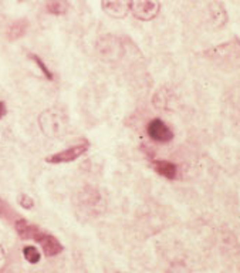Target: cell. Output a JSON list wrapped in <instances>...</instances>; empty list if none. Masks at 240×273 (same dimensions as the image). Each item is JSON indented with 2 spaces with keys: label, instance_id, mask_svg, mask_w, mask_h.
Instances as JSON below:
<instances>
[{
  "label": "cell",
  "instance_id": "7c38bea8",
  "mask_svg": "<svg viewBox=\"0 0 240 273\" xmlns=\"http://www.w3.org/2000/svg\"><path fill=\"white\" fill-rule=\"evenodd\" d=\"M29 29V22L26 19H20V20H16L13 22L10 26H9V30H7V39L10 42H15L22 39Z\"/></svg>",
  "mask_w": 240,
  "mask_h": 273
},
{
  "label": "cell",
  "instance_id": "52a82bcc",
  "mask_svg": "<svg viewBox=\"0 0 240 273\" xmlns=\"http://www.w3.org/2000/svg\"><path fill=\"white\" fill-rule=\"evenodd\" d=\"M34 241L37 243H40L43 252H44V255L45 256H48V258L57 256V255H60L61 252L64 250L63 243H61L54 235H50V233L43 232V230L37 235V238H36Z\"/></svg>",
  "mask_w": 240,
  "mask_h": 273
},
{
  "label": "cell",
  "instance_id": "8fae6325",
  "mask_svg": "<svg viewBox=\"0 0 240 273\" xmlns=\"http://www.w3.org/2000/svg\"><path fill=\"white\" fill-rule=\"evenodd\" d=\"M209 16L212 24L216 27V29H220L223 27L227 22V15H226L225 7L222 3L219 1H213L209 6Z\"/></svg>",
  "mask_w": 240,
  "mask_h": 273
},
{
  "label": "cell",
  "instance_id": "8992f818",
  "mask_svg": "<svg viewBox=\"0 0 240 273\" xmlns=\"http://www.w3.org/2000/svg\"><path fill=\"white\" fill-rule=\"evenodd\" d=\"M88 148L87 144H77V145H71L65 150L60 152H56L50 157L45 158V161L48 164H67V162H73L75 159H78L83 154H86Z\"/></svg>",
  "mask_w": 240,
  "mask_h": 273
},
{
  "label": "cell",
  "instance_id": "e0dca14e",
  "mask_svg": "<svg viewBox=\"0 0 240 273\" xmlns=\"http://www.w3.org/2000/svg\"><path fill=\"white\" fill-rule=\"evenodd\" d=\"M19 205L22 208H24V209H31L34 206V201L27 194H20V197H19Z\"/></svg>",
  "mask_w": 240,
  "mask_h": 273
},
{
  "label": "cell",
  "instance_id": "277c9868",
  "mask_svg": "<svg viewBox=\"0 0 240 273\" xmlns=\"http://www.w3.org/2000/svg\"><path fill=\"white\" fill-rule=\"evenodd\" d=\"M97 51L103 59H107L108 61L117 60L122 54V46L115 36L107 34L97 42Z\"/></svg>",
  "mask_w": 240,
  "mask_h": 273
},
{
  "label": "cell",
  "instance_id": "ac0fdd59",
  "mask_svg": "<svg viewBox=\"0 0 240 273\" xmlns=\"http://www.w3.org/2000/svg\"><path fill=\"white\" fill-rule=\"evenodd\" d=\"M7 114V107H6V103L4 101H0V120Z\"/></svg>",
  "mask_w": 240,
  "mask_h": 273
},
{
  "label": "cell",
  "instance_id": "9c48e42d",
  "mask_svg": "<svg viewBox=\"0 0 240 273\" xmlns=\"http://www.w3.org/2000/svg\"><path fill=\"white\" fill-rule=\"evenodd\" d=\"M15 229L17 232V235L23 239V241H27V239H36L37 235L42 232V229L33 224H29L24 218H19L15 222Z\"/></svg>",
  "mask_w": 240,
  "mask_h": 273
},
{
  "label": "cell",
  "instance_id": "5b68a950",
  "mask_svg": "<svg viewBox=\"0 0 240 273\" xmlns=\"http://www.w3.org/2000/svg\"><path fill=\"white\" fill-rule=\"evenodd\" d=\"M147 134L152 141L165 144L174 139V131L172 128L164 122L161 118H153L147 125Z\"/></svg>",
  "mask_w": 240,
  "mask_h": 273
},
{
  "label": "cell",
  "instance_id": "5bb4252c",
  "mask_svg": "<svg viewBox=\"0 0 240 273\" xmlns=\"http://www.w3.org/2000/svg\"><path fill=\"white\" fill-rule=\"evenodd\" d=\"M0 218L6 219V221H9V222H16V221L20 218V215L16 213L15 211L10 208V205H9L6 201H3V199L0 198Z\"/></svg>",
  "mask_w": 240,
  "mask_h": 273
},
{
  "label": "cell",
  "instance_id": "30bf717a",
  "mask_svg": "<svg viewBox=\"0 0 240 273\" xmlns=\"http://www.w3.org/2000/svg\"><path fill=\"white\" fill-rule=\"evenodd\" d=\"M152 167L156 174H159L166 180H175L178 175V165L166 159H153Z\"/></svg>",
  "mask_w": 240,
  "mask_h": 273
},
{
  "label": "cell",
  "instance_id": "7a4b0ae2",
  "mask_svg": "<svg viewBox=\"0 0 240 273\" xmlns=\"http://www.w3.org/2000/svg\"><path fill=\"white\" fill-rule=\"evenodd\" d=\"M205 56L212 61H216L219 64H227V66H240V42L230 40L227 43L216 46L205 51Z\"/></svg>",
  "mask_w": 240,
  "mask_h": 273
},
{
  "label": "cell",
  "instance_id": "4fadbf2b",
  "mask_svg": "<svg viewBox=\"0 0 240 273\" xmlns=\"http://www.w3.org/2000/svg\"><path fill=\"white\" fill-rule=\"evenodd\" d=\"M45 10L50 15L63 16L68 10V1L67 0H47L45 1Z\"/></svg>",
  "mask_w": 240,
  "mask_h": 273
},
{
  "label": "cell",
  "instance_id": "d6986e66",
  "mask_svg": "<svg viewBox=\"0 0 240 273\" xmlns=\"http://www.w3.org/2000/svg\"><path fill=\"white\" fill-rule=\"evenodd\" d=\"M3 258V252H1V248H0V259Z\"/></svg>",
  "mask_w": 240,
  "mask_h": 273
},
{
  "label": "cell",
  "instance_id": "3957f363",
  "mask_svg": "<svg viewBox=\"0 0 240 273\" xmlns=\"http://www.w3.org/2000/svg\"><path fill=\"white\" fill-rule=\"evenodd\" d=\"M159 0H130V12L141 22H151L159 15Z\"/></svg>",
  "mask_w": 240,
  "mask_h": 273
},
{
  "label": "cell",
  "instance_id": "6da1fadb",
  "mask_svg": "<svg viewBox=\"0 0 240 273\" xmlns=\"http://www.w3.org/2000/svg\"><path fill=\"white\" fill-rule=\"evenodd\" d=\"M39 127L45 136L57 139V138L65 136V133L68 130V121L60 110L50 108L40 114Z\"/></svg>",
  "mask_w": 240,
  "mask_h": 273
},
{
  "label": "cell",
  "instance_id": "2e32d148",
  "mask_svg": "<svg viewBox=\"0 0 240 273\" xmlns=\"http://www.w3.org/2000/svg\"><path fill=\"white\" fill-rule=\"evenodd\" d=\"M29 57H30L31 60H33L34 63H36V64H37V67L40 68V71L43 73V76H44L47 80H50V81H51V80L54 78L53 73H51V70H50V68L47 67V64H45L44 61L42 60V59H40L39 56H36V54H29Z\"/></svg>",
  "mask_w": 240,
  "mask_h": 273
},
{
  "label": "cell",
  "instance_id": "ba28073f",
  "mask_svg": "<svg viewBox=\"0 0 240 273\" xmlns=\"http://www.w3.org/2000/svg\"><path fill=\"white\" fill-rule=\"evenodd\" d=\"M103 10L114 19H124L130 12V0H101Z\"/></svg>",
  "mask_w": 240,
  "mask_h": 273
},
{
  "label": "cell",
  "instance_id": "9a60e30c",
  "mask_svg": "<svg viewBox=\"0 0 240 273\" xmlns=\"http://www.w3.org/2000/svg\"><path fill=\"white\" fill-rule=\"evenodd\" d=\"M23 256L31 265L39 263L40 258H42V255H40V252H39V249L36 246H24L23 248Z\"/></svg>",
  "mask_w": 240,
  "mask_h": 273
}]
</instances>
